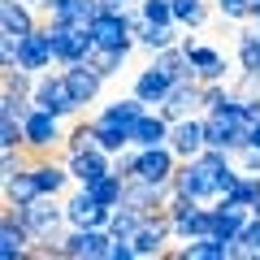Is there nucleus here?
I'll return each mask as SVG.
<instances>
[{
  "label": "nucleus",
  "mask_w": 260,
  "mask_h": 260,
  "mask_svg": "<svg viewBox=\"0 0 260 260\" xmlns=\"http://www.w3.org/2000/svg\"><path fill=\"white\" fill-rule=\"evenodd\" d=\"M91 35H95V44H104V48H126V52L139 48V39L130 30V9L126 13H100V18L91 22Z\"/></svg>",
  "instance_id": "nucleus-13"
},
{
  "label": "nucleus",
  "mask_w": 260,
  "mask_h": 260,
  "mask_svg": "<svg viewBox=\"0 0 260 260\" xmlns=\"http://www.w3.org/2000/svg\"><path fill=\"white\" fill-rule=\"evenodd\" d=\"M169 148L178 152L182 160L200 156L208 148V130H204V113H191V117H178L174 130H169Z\"/></svg>",
  "instance_id": "nucleus-12"
},
{
  "label": "nucleus",
  "mask_w": 260,
  "mask_h": 260,
  "mask_svg": "<svg viewBox=\"0 0 260 260\" xmlns=\"http://www.w3.org/2000/svg\"><path fill=\"white\" fill-rule=\"evenodd\" d=\"M104 247H109V230L104 225H70L61 239V260H104Z\"/></svg>",
  "instance_id": "nucleus-8"
},
{
  "label": "nucleus",
  "mask_w": 260,
  "mask_h": 260,
  "mask_svg": "<svg viewBox=\"0 0 260 260\" xmlns=\"http://www.w3.org/2000/svg\"><path fill=\"white\" fill-rule=\"evenodd\" d=\"M95 143H100L104 152H113V156H117V152H126L135 139H130V126L109 121V117H100V113H95Z\"/></svg>",
  "instance_id": "nucleus-25"
},
{
  "label": "nucleus",
  "mask_w": 260,
  "mask_h": 260,
  "mask_svg": "<svg viewBox=\"0 0 260 260\" xmlns=\"http://www.w3.org/2000/svg\"><path fill=\"white\" fill-rule=\"evenodd\" d=\"M9 148H26V126H22L18 113L0 109V152H9Z\"/></svg>",
  "instance_id": "nucleus-32"
},
{
  "label": "nucleus",
  "mask_w": 260,
  "mask_h": 260,
  "mask_svg": "<svg viewBox=\"0 0 260 260\" xmlns=\"http://www.w3.org/2000/svg\"><path fill=\"white\" fill-rule=\"evenodd\" d=\"M30 100H35L39 109L56 113V117H74V113H83L78 100H74V91H70V83H65V74H61V65H56V70H44V74L35 78Z\"/></svg>",
  "instance_id": "nucleus-3"
},
{
  "label": "nucleus",
  "mask_w": 260,
  "mask_h": 260,
  "mask_svg": "<svg viewBox=\"0 0 260 260\" xmlns=\"http://www.w3.org/2000/svg\"><path fill=\"white\" fill-rule=\"evenodd\" d=\"M182 48H186V56H191L195 78H200V83H225V78H230V61H225L221 48L200 44L195 35H182Z\"/></svg>",
  "instance_id": "nucleus-7"
},
{
  "label": "nucleus",
  "mask_w": 260,
  "mask_h": 260,
  "mask_svg": "<svg viewBox=\"0 0 260 260\" xmlns=\"http://www.w3.org/2000/svg\"><path fill=\"white\" fill-rule=\"evenodd\" d=\"M48 22H65V26H91L100 18V0H52V9L44 13Z\"/></svg>",
  "instance_id": "nucleus-23"
},
{
  "label": "nucleus",
  "mask_w": 260,
  "mask_h": 260,
  "mask_svg": "<svg viewBox=\"0 0 260 260\" xmlns=\"http://www.w3.org/2000/svg\"><path fill=\"white\" fill-rule=\"evenodd\" d=\"M174 44H182V26L178 22H148V30L139 35V48H148L152 56L174 48Z\"/></svg>",
  "instance_id": "nucleus-24"
},
{
  "label": "nucleus",
  "mask_w": 260,
  "mask_h": 260,
  "mask_svg": "<svg viewBox=\"0 0 260 260\" xmlns=\"http://www.w3.org/2000/svg\"><path fill=\"white\" fill-rule=\"evenodd\" d=\"M65 165H70V174H74L78 186H91L95 178L113 174V152H104V148H87V152L65 156Z\"/></svg>",
  "instance_id": "nucleus-19"
},
{
  "label": "nucleus",
  "mask_w": 260,
  "mask_h": 260,
  "mask_svg": "<svg viewBox=\"0 0 260 260\" xmlns=\"http://www.w3.org/2000/svg\"><path fill=\"white\" fill-rule=\"evenodd\" d=\"M109 217H113V208H104L100 200H91L87 186H78V191L65 200V221L78 225V230H87V225H104V230H109Z\"/></svg>",
  "instance_id": "nucleus-15"
},
{
  "label": "nucleus",
  "mask_w": 260,
  "mask_h": 260,
  "mask_svg": "<svg viewBox=\"0 0 260 260\" xmlns=\"http://www.w3.org/2000/svg\"><path fill=\"white\" fill-rule=\"evenodd\" d=\"M148 22H174V0H139Z\"/></svg>",
  "instance_id": "nucleus-38"
},
{
  "label": "nucleus",
  "mask_w": 260,
  "mask_h": 260,
  "mask_svg": "<svg viewBox=\"0 0 260 260\" xmlns=\"http://www.w3.org/2000/svg\"><path fill=\"white\" fill-rule=\"evenodd\" d=\"M39 182H35V174L30 169H22L18 178H5V204L9 208H22V204H30V200H39Z\"/></svg>",
  "instance_id": "nucleus-27"
},
{
  "label": "nucleus",
  "mask_w": 260,
  "mask_h": 260,
  "mask_svg": "<svg viewBox=\"0 0 260 260\" xmlns=\"http://www.w3.org/2000/svg\"><path fill=\"white\" fill-rule=\"evenodd\" d=\"M169 239H174V221H169V213L160 208V213H148L139 225V234H135V251H139V260H152V256H165L169 251Z\"/></svg>",
  "instance_id": "nucleus-9"
},
{
  "label": "nucleus",
  "mask_w": 260,
  "mask_h": 260,
  "mask_svg": "<svg viewBox=\"0 0 260 260\" xmlns=\"http://www.w3.org/2000/svg\"><path fill=\"white\" fill-rule=\"evenodd\" d=\"M35 5L30 0H0V35H30V30L39 26V18H35Z\"/></svg>",
  "instance_id": "nucleus-20"
},
{
  "label": "nucleus",
  "mask_w": 260,
  "mask_h": 260,
  "mask_svg": "<svg viewBox=\"0 0 260 260\" xmlns=\"http://www.w3.org/2000/svg\"><path fill=\"white\" fill-rule=\"evenodd\" d=\"M256 260H260V251H256Z\"/></svg>",
  "instance_id": "nucleus-45"
},
{
  "label": "nucleus",
  "mask_w": 260,
  "mask_h": 260,
  "mask_svg": "<svg viewBox=\"0 0 260 260\" xmlns=\"http://www.w3.org/2000/svg\"><path fill=\"white\" fill-rule=\"evenodd\" d=\"M239 169L243 174H260V148H243L239 152Z\"/></svg>",
  "instance_id": "nucleus-41"
},
{
  "label": "nucleus",
  "mask_w": 260,
  "mask_h": 260,
  "mask_svg": "<svg viewBox=\"0 0 260 260\" xmlns=\"http://www.w3.org/2000/svg\"><path fill=\"white\" fill-rule=\"evenodd\" d=\"M130 91L139 95L143 104H148V109H160V104H165V95L174 91V74H169L165 65H143L139 74H135V87H130Z\"/></svg>",
  "instance_id": "nucleus-16"
},
{
  "label": "nucleus",
  "mask_w": 260,
  "mask_h": 260,
  "mask_svg": "<svg viewBox=\"0 0 260 260\" xmlns=\"http://www.w3.org/2000/svg\"><path fill=\"white\" fill-rule=\"evenodd\" d=\"M234 100H239L234 83H204V113H217V109H225Z\"/></svg>",
  "instance_id": "nucleus-34"
},
{
  "label": "nucleus",
  "mask_w": 260,
  "mask_h": 260,
  "mask_svg": "<svg viewBox=\"0 0 260 260\" xmlns=\"http://www.w3.org/2000/svg\"><path fill=\"white\" fill-rule=\"evenodd\" d=\"M87 148H100V143H95V117H91V121H78V126L65 135V156L87 152Z\"/></svg>",
  "instance_id": "nucleus-33"
},
{
  "label": "nucleus",
  "mask_w": 260,
  "mask_h": 260,
  "mask_svg": "<svg viewBox=\"0 0 260 260\" xmlns=\"http://www.w3.org/2000/svg\"><path fill=\"white\" fill-rule=\"evenodd\" d=\"M35 78L39 74H30V70H5V91H13V95H30L35 91Z\"/></svg>",
  "instance_id": "nucleus-36"
},
{
  "label": "nucleus",
  "mask_w": 260,
  "mask_h": 260,
  "mask_svg": "<svg viewBox=\"0 0 260 260\" xmlns=\"http://www.w3.org/2000/svg\"><path fill=\"white\" fill-rule=\"evenodd\" d=\"M234 256H239V243L217 239V234H200L178 251H165V260H234Z\"/></svg>",
  "instance_id": "nucleus-14"
},
{
  "label": "nucleus",
  "mask_w": 260,
  "mask_h": 260,
  "mask_svg": "<svg viewBox=\"0 0 260 260\" xmlns=\"http://www.w3.org/2000/svg\"><path fill=\"white\" fill-rule=\"evenodd\" d=\"M126 5H139V0H126Z\"/></svg>",
  "instance_id": "nucleus-44"
},
{
  "label": "nucleus",
  "mask_w": 260,
  "mask_h": 260,
  "mask_svg": "<svg viewBox=\"0 0 260 260\" xmlns=\"http://www.w3.org/2000/svg\"><path fill=\"white\" fill-rule=\"evenodd\" d=\"M225 22H251V0H213Z\"/></svg>",
  "instance_id": "nucleus-37"
},
{
  "label": "nucleus",
  "mask_w": 260,
  "mask_h": 260,
  "mask_svg": "<svg viewBox=\"0 0 260 260\" xmlns=\"http://www.w3.org/2000/svg\"><path fill=\"white\" fill-rule=\"evenodd\" d=\"M160 113H165L169 121L191 117V113H204V83H195V78H186V83H174V91L165 95Z\"/></svg>",
  "instance_id": "nucleus-18"
},
{
  "label": "nucleus",
  "mask_w": 260,
  "mask_h": 260,
  "mask_svg": "<svg viewBox=\"0 0 260 260\" xmlns=\"http://www.w3.org/2000/svg\"><path fill=\"white\" fill-rule=\"evenodd\" d=\"M135 160H139V152H135V143H130L126 152L113 156V174H117V178H135Z\"/></svg>",
  "instance_id": "nucleus-40"
},
{
  "label": "nucleus",
  "mask_w": 260,
  "mask_h": 260,
  "mask_svg": "<svg viewBox=\"0 0 260 260\" xmlns=\"http://www.w3.org/2000/svg\"><path fill=\"white\" fill-rule=\"evenodd\" d=\"M256 251H260V217L251 213V221L243 225V234H239V256L243 260H256Z\"/></svg>",
  "instance_id": "nucleus-35"
},
{
  "label": "nucleus",
  "mask_w": 260,
  "mask_h": 260,
  "mask_svg": "<svg viewBox=\"0 0 260 260\" xmlns=\"http://www.w3.org/2000/svg\"><path fill=\"white\" fill-rule=\"evenodd\" d=\"M256 9H260V0H251V13H256Z\"/></svg>",
  "instance_id": "nucleus-43"
},
{
  "label": "nucleus",
  "mask_w": 260,
  "mask_h": 260,
  "mask_svg": "<svg viewBox=\"0 0 260 260\" xmlns=\"http://www.w3.org/2000/svg\"><path fill=\"white\" fill-rule=\"evenodd\" d=\"M30 247H35V239H30V230L22 225L18 208L5 204V213H0V260H26Z\"/></svg>",
  "instance_id": "nucleus-11"
},
{
  "label": "nucleus",
  "mask_w": 260,
  "mask_h": 260,
  "mask_svg": "<svg viewBox=\"0 0 260 260\" xmlns=\"http://www.w3.org/2000/svg\"><path fill=\"white\" fill-rule=\"evenodd\" d=\"M135 152H139V160H135V178H148V182H156V186H169V182H174L182 156H178L169 143H156V148H135Z\"/></svg>",
  "instance_id": "nucleus-6"
},
{
  "label": "nucleus",
  "mask_w": 260,
  "mask_h": 260,
  "mask_svg": "<svg viewBox=\"0 0 260 260\" xmlns=\"http://www.w3.org/2000/svg\"><path fill=\"white\" fill-rule=\"evenodd\" d=\"M65 117H56V113H48V109H30V117L22 121L26 126V152H52V148H65V126H61Z\"/></svg>",
  "instance_id": "nucleus-5"
},
{
  "label": "nucleus",
  "mask_w": 260,
  "mask_h": 260,
  "mask_svg": "<svg viewBox=\"0 0 260 260\" xmlns=\"http://www.w3.org/2000/svg\"><path fill=\"white\" fill-rule=\"evenodd\" d=\"M48 35H52V52H56V65H74V61H87L95 48V35L91 26H65V22H48Z\"/></svg>",
  "instance_id": "nucleus-4"
},
{
  "label": "nucleus",
  "mask_w": 260,
  "mask_h": 260,
  "mask_svg": "<svg viewBox=\"0 0 260 260\" xmlns=\"http://www.w3.org/2000/svg\"><path fill=\"white\" fill-rule=\"evenodd\" d=\"M18 217H22V225L30 230L35 243H61L65 239L61 230H70V221H65V204L56 200V195H39V200L22 204Z\"/></svg>",
  "instance_id": "nucleus-2"
},
{
  "label": "nucleus",
  "mask_w": 260,
  "mask_h": 260,
  "mask_svg": "<svg viewBox=\"0 0 260 260\" xmlns=\"http://www.w3.org/2000/svg\"><path fill=\"white\" fill-rule=\"evenodd\" d=\"M61 74H65V83H70V91H74L78 109L95 104V100H100V91H104V83H109V78H104V74L95 70L91 61H74V65H61Z\"/></svg>",
  "instance_id": "nucleus-10"
},
{
  "label": "nucleus",
  "mask_w": 260,
  "mask_h": 260,
  "mask_svg": "<svg viewBox=\"0 0 260 260\" xmlns=\"http://www.w3.org/2000/svg\"><path fill=\"white\" fill-rule=\"evenodd\" d=\"M139 225H143V213H139V208H130V204H117L113 217H109V234H113V239H135Z\"/></svg>",
  "instance_id": "nucleus-30"
},
{
  "label": "nucleus",
  "mask_w": 260,
  "mask_h": 260,
  "mask_svg": "<svg viewBox=\"0 0 260 260\" xmlns=\"http://www.w3.org/2000/svg\"><path fill=\"white\" fill-rule=\"evenodd\" d=\"M234 91H239V100L260 95V70H239V78H234Z\"/></svg>",
  "instance_id": "nucleus-39"
},
{
  "label": "nucleus",
  "mask_w": 260,
  "mask_h": 260,
  "mask_svg": "<svg viewBox=\"0 0 260 260\" xmlns=\"http://www.w3.org/2000/svg\"><path fill=\"white\" fill-rule=\"evenodd\" d=\"M174 22L182 30H200L208 22V0H174Z\"/></svg>",
  "instance_id": "nucleus-31"
},
{
  "label": "nucleus",
  "mask_w": 260,
  "mask_h": 260,
  "mask_svg": "<svg viewBox=\"0 0 260 260\" xmlns=\"http://www.w3.org/2000/svg\"><path fill=\"white\" fill-rule=\"evenodd\" d=\"M169 130H174V121L160 109H148L135 126H130V139H135V148H156V143H169Z\"/></svg>",
  "instance_id": "nucleus-22"
},
{
  "label": "nucleus",
  "mask_w": 260,
  "mask_h": 260,
  "mask_svg": "<svg viewBox=\"0 0 260 260\" xmlns=\"http://www.w3.org/2000/svg\"><path fill=\"white\" fill-rule=\"evenodd\" d=\"M234 165V152H225V148H204L200 156H191V160H182L178 165V174H174V191L178 195H186V200H200V204H217L221 200V174Z\"/></svg>",
  "instance_id": "nucleus-1"
},
{
  "label": "nucleus",
  "mask_w": 260,
  "mask_h": 260,
  "mask_svg": "<svg viewBox=\"0 0 260 260\" xmlns=\"http://www.w3.org/2000/svg\"><path fill=\"white\" fill-rule=\"evenodd\" d=\"M126 56H130L126 48H104V44H95L87 61H91V65H95V70H100L104 78H117L121 70H126Z\"/></svg>",
  "instance_id": "nucleus-29"
},
{
  "label": "nucleus",
  "mask_w": 260,
  "mask_h": 260,
  "mask_svg": "<svg viewBox=\"0 0 260 260\" xmlns=\"http://www.w3.org/2000/svg\"><path fill=\"white\" fill-rule=\"evenodd\" d=\"M30 174H35V182H39V191H44V195H61L65 186L74 182L70 165H65V160H52V152H44L39 160H30Z\"/></svg>",
  "instance_id": "nucleus-21"
},
{
  "label": "nucleus",
  "mask_w": 260,
  "mask_h": 260,
  "mask_svg": "<svg viewBox=\"0 0 260 260\" xmlns=\"http://www.w3.org/2000/svg\"><path fill=\"white\" fill-rule=\"evenodd\" d=\"M234 56H239V70H260V26H256V22L239 30V39H234Z\"/></svg>",
  "instance_id": "nucleus-28"
},
{
  "label": "nucleus",
  "mask_w": 260,
  "mask_h": 260,
  "mask_svg": "<svg viewBox=\"0 0 260 260\" xmlns=\"http://www.w3.org/2000/svg\"><path fill=\"white\" fill-rule=\"evenodd\" d=\"M251 22H256V26H260V9H256V13H251Z\"/></svg>",
  "instance_id": "nucleus-42"
},
{
  "label": "nucleus",
  "mask_w": 260,
  "mask_h": 260,
  "mask_svg": "<svg viewBox=\"0 0 260 260\" xmlns=\"http://www.w3.org/2000/svg\"><path fill=\"white\" fill-rule=\"evenodd\" d=\"M143 113H148V104H143L135 91H130V95H117V100H109V104L100 109V117H109V121H121V126H135V121H139Z\"/></svg>",
  "instance_id": "nucleus-26"
},
{
  "label": "nucleus",
  "mask_w": 260,
  "mask_h": 260,
  "mask_svg": "<svg viewBox=\"0 0 260 260\" xmlns=\"http://www.w3.org/2000/svg\"><path fill=\"white\" fill-rule=\"evenodd\" d=\"M22 70H30V74H44V70H52L56 65V52H52V35H48V26L39 22L30 35H22Z\"/></svg>",
  "instance_id": "nucleus-17"
}]
</instances>
